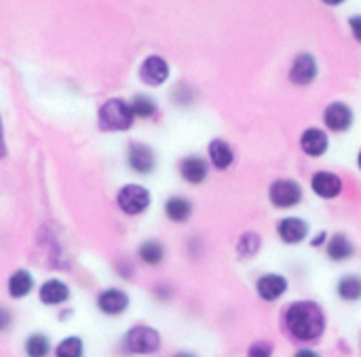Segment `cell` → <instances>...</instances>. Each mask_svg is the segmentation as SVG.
<instances>
[{
    "label": "cell",
    "mask_w": 361,
    "mask_h": 357,
    "mask_svg": "<svg viewBox=\"0 0 361 357\" xmlns=\"http://www.w3.org/2000/svg\"><path fill=\"white\" fill-rule=\"evenodd\" d=\"M38 296H40V303H42V305L55 307V305H61V303L68 301L70 290H68V286L61 284L59 279H49V282H44V284L40 286Z\"/></svg>",
    "instance_id": "ffe728a7"
},
{
    "label": "cell",
    "mask_w": 361,
    "mask_h": 357,
    "mask_svg": "<svg viewBox=\"0 0 361 357\" xmlns=\"http://www.w3.org/2000/svg\"><path fill=\"white\" fill-rule=\"evenodd\" d=\"M34 288V279L27 271H15L11 277H8V294L11 298H25Z\"/></svg>",
    "instance_id": "603a6c76"
},
{
    "label": "cell",
    "mask_w": 361,
    "mask_h": 357,
    "mask_svg": "<svg viewBox=\"0 0 361 357\" xmlns=\"http://www.w3.org/2000/svg\"><path fill=\"white\" fill-rule=\"evenodd\" d=\"M237 258L239 260H252L260 254L262 250V237L256 231H243L237 239Z\"/></svg>",
    "instance_id": "d6986e66"
},
{
    "label": "cell",
    "mask_w": 361,
    "mask_h": 357,
    "mask_svg": "<svg viewBox=\"0 0 361 357\" xmlns=\"http://www.w3.org/2000/svg\"><path fill=\"white\" fill-rule=\"evenodd\" d=\"M129 106H131L133 116H137V119H150V116L157 114V104L148 95H135Z\"/></svg>",
    "instance_id": "d4e9b609"
},
{
    "label": "cell",
    "mask_w": 361,
    "mask_h": 357,
    "mask_svg": "<svg viewBox=\"0 0 361 357\" xmlns=\"http://www.w3.org/2000/svg\"><path fill=\"white\" fill-rule=\"evenodd\" d=\"M82 353H85V345H82V341L78 337L63 339L55 349L57 357H82Z\"/></svg>",
    "instance_id": "484cf974"
},
{
    "label": "cell",
    "mask_w": 361,
    "mask_h": 357,
    "mask_svg": "<svg viewBox=\"0 0 361 357\" xmlns=\"http://www.w3.org/2000/svg\"><path fill=\"white\" fill-rule=\"evenodd\" d=\"M273 343L271 341H254L247 349V357H273Z\"/></svg>",
    "instance_id": "4316f807"
},
{
    "label": "cell",
    "mask_w": 361,
    "mask_h": 357,
    "mask_svg": "<svg viewBox=\"0 0 361 357\" xmlns=\"http://www.w3.org/2000/svg\"><path fill=\"white\" fill-rule=\"evenodd\" d=\"M173 357H197L195 353H188V351H180V353H176Z\"/></svg>",
    "instance_id": "836d02e7"
},
{
    "label": "cell",
    "mask_w": 361,
    "mask_h": 357,
    "mask_svg": "<svg viewBox=\"0 0 361 357\" xmlns=\"http://www.w3.org/2000/svg\"><path fill=\"white\" fill-rule=\"evenodd\" d=\"M353 108L345 102H332L324 108V125L332 133H347L353 127Z\"/></svg>",
    "instance_id": "8992f818"
},
{
    "label": "cell",
    "mask_w": 361,
    "mask_h": 357,
    "mask_svg": "<svg viewBox=\"0 0 361 357\" xmlns=\"http://www.w3.org/2000/svg\"><path fill=\"white\" fill-rule=\"evenodd\" d=\"M180 176L186 184L199 186L207 180L209 176V161L201 155H188L180 161Z\"/></svg>",
    "instance_id": "7c38bea8"
},
{
    "label": "cell",
    "mask_w": 361,
    "mask_h": 357,
    "mask_svg": "<svg viewBox=\"0 0 361 357\" xmlns=\"http://www.w3.org/2000/svg\"><path fill=\"white\" fill-rule=\"evenodd\" d=\"M116 201H118V207L127 216H140L150 205V193H148V188H144L140 184H127L121 188Z\"/></svg>",
    "instance_id": "5b68a950"
},
{
    "label": "cell",
    "mask_w": 361,
    "mask_h": 357,
    "mask_svg": "<svg viewBox=\"0 0 361 357\" xmlns=\"http://www.w3.org/2000/svg\"><path fill=\"white\" fill-rule=\"evenodd\" d=\"M192 212H195V205L188 197L184 195H173L167 199L165 203V216L176 222V224H184L192 218Z\"/></svg>",
    "instance_id": "ac0fdd59"
},
{
    "label": "cell",
    "mask_w": 361,
    "mask_h": 357,
    "mask_svg": "<svg viewBox=\"0 0 361 357\" xmlns=\"http://www.w3.org/2000/svg\"><path fill=\"white\" fill-rule=\"evenodd\" d=\"M324 250H326V256H328L332 262H347V260H351V258L355 256V252H357V248H355V243L351 241V237L345 235V233H341V231H338V233H332V235L328 237Z\"/></svg>",
    "instance_id": "5bb4252c"
},
{
    "label": "cell",
    "mask_w": 361,
    "mask_h": 357,
    "mask_svg": "<svg viewBox=\"0 0 361 357\" xmlns=\"http://www.w3.org/2000/svg\"><path fill=\"white\" fill-rule=\"evenodd\" d=\"M357 169H360V171H361V150H360V152H357Z\"/></svg>",
    "instance_id": "e575fe53"
},
{
    "label": "cell",
    "mask_w": 361,
    "mask_h": 357,
    "mask_svg": "<svg viewBox=\"0 0 361 357\" xmlns=\"http://www.w3.org/2000/svg\"><path fill=\"white\" fill-rule=\"evenodd\" d=\"M11 324H13V315H11V311H8L6 307H2V305H0V332H6V330L11 328Z\"/></svg>",
    "instance_id": "83f0119b"
},
{
    "label": "cell",
    "mask_w": 361,
    "mask_h": 357,
    "mask_svg": "<svg viewBox=\"0 0 361 357\" xmlns=\"http://www.w3.org/2000/svg\"><path fill=\"white\" fill-rule=\"evenodd\" d=\"M305 199V188L294 178H277L269 186V201L277 210L298 207Z\"/></svg>",
    "instance_id": "3957f363"
},
{
    "label": "cell",
    "mask_w": 361,
    "mask_h": 357,
    "mask_svg": "<svg viewBox=\"0 0 361 357\" xmlns=\"http://www.w3.org/2000/svg\"><path fill=\"white\" fill-rule=\"evenodd\" d=\"M336 294L345 303H357V301H361V275H357V273L343 275L338 279V284H336Z\"/></svg>",
    "instance_id": "44dd1931"
},
{
    "label": "cell",
    "mask_w": 361,
    "mask_h": 357,
    "mask_svg": "<svg viewBox=\"0 0 361 357\" xmlns=\"http://www.w3.org/2000/svg\"><path fill=\"white\" fill-rule=\"evenodd\" d=\"M319 74V66L317 59L311 53H298L290 66V83L298 85V87H309L311 83H315Z\"/></svg>",
    "instance_id": "ba28073f"
},
{
    "label": "cell",
    "mask_w": 361,
    "mask_h": 357,
    "mask_svg": "<svg viewBox=\"0 0 361 357\" xmlns=\"http://www.w3.org/2000/svg\"><path fill=\"white\" fill-rule=\"evenodd\" d=\"M97 309L104 313V315H123L127 309H129V296L127 292L118 290V288H108L104 292H99L97 296Z\"/></svg>",
    "instance_id": "e0dca14e"
},
{
    "label": "cell",
    "mask_w": 361,
    "mask_h": 357,
    "mask_svg": "<svg viewBox=\"0 0 361 357\" xmlns=\"http://www.w3.org/2000/svg\"><path fill=\"white\" fill-rule=\"evenodd\" d=\"M123 349L129 356H152L161 349V334L152 326H133L123 339Z\"/></svg>",
    "instance_id": "7a4b0ae2"
},
{
    "label": "cell",
    "mask_w": 361,
    "mask_h": 357,
    "mask_svg": "<svg viewBox=\"0 0 361 357\" xmlns=\"http://www.w3.org/2000/svg\"><path fill=\"white\" fill-rule=\"evenodd\" d=\"M137 256L144 265L148 267H159L165 260V246L157 239H148L140 246Z\"/></svg>",
    "instance_id": "7402d4cb"
},
{
    "label": "cell",
    "mask_w": 361,
    "mask_h": 357,
    "mask_svg": "<svg viewBox=\"0 0 361 357\" xmlns=\"http://www.w3.org/2000/svg\"><path fill=\"white\" fill-rule=\"evenodd\" d=\"M326 241H328V233H326V231H319V233H317V237H313V239H311V246H313V248H324V246H326Z\"/></svg>",
    "instance_id": "f546056e"
},
{
    "label": "cell",
    "mask_w": 361,
    "mask_h": 357,
    "mask_svg": "<svg viewBox=\"0 0 361 357\" xmlns=\"http://www.w3.org/2000/svg\"><path fill=\"white\" fill-rule=\"evenodd\" d=\"M349 28H351V34L355 36V40L361 42V15L349 17Z\"/></svg>",
    "instance_id": "f1b7e54d"
},
{
    "label": "cell",
    "mask_w": 361,
    "mask_h": 357,
    "mask_svg": "<svg viewBox=\"0 0 361 357\" xmlns=\"http://www.w3.org/2000/svg\"><path fill=\"white\" fill-rule=\"evenodd\" d=\"M140 78L150 87H161L169 78V63L159 55H150L140 66Z\"/></svg>",
    "instance_id": "2e32d148"
},
{
    "label": "cell",
    "mask_w": 361,
    "mask_h": 357,
    "mask_svg": "<svg viewBox=\"0 0 361 357\" xmlns=\"http://www.w3.org/2000/svg\"><path fill=\"white\" fill-rule=\"evenodd\" d=\"M207 157H209V165L218 171H226L235 165V148L222 140V138H214L209 144H207Z\"/></svg>",
    "instance_id": "9a60e30c"
},
{
    "label": "cell",
    "mask_w": 361,
    "mask_h": 357,
    "mask_svg": "<svg viewBox=\"0 0 361 357\" xmlns=\"http://www.w3.org/2000/svg\"><path fill=\"white\" fill-rule=\"evenodd\" d=\"M311 190L326 201L338 199L345 190V182L336 171L330 169H319L311 176Z\"/></svg>",
    "instance_id": "52a82bcc"
},
{
    "label": "cell",
    "mask_w": 361,
    "mask_h": 357,
    "mask_svg": "<svg viewBox=\"0 0 361 357\" xmlns=\"http://www.w3.org/2000/svg\"><path fill=\"white\" fill-rule=\"evenodd\" d=\"M23 347H25V356L27 357H47L51 351V341L44 334L36 332V334H30L25 339Z\"/></svg>",
    "instance_id": "cb8c5ba5"
},
{
    "label": "cell",
    "mask_w": 361,
    "mask_h": 357,
    "mask_svg": "<svg viewBox=\"0 0 361 357\" xmlns=\"http://www.w3.org/2000/svg\"><path fill=\"white\" fill-rule=\"evenodd\" d=\"M360 349H361V341H360Z\"/></svg>",
    "instance_id": "d590c367"
},
{
    "label": "cell",
    "mask_w": 361,
    "mask_h": 357,
    "mask_svg": "<svg viewBox=\"0 0 361 357\" xmlns=\"http://www.w3.org/2000/svg\"><path fill=\"white\" fill-rule=\"evenodd\" d=\"M6 150H4V133H2V123H0V157H4Z\"/></svg>",
    "instance_id": "1f68e13d"
},
{
    "label": "cell",
    "mask_w": 361,
    "mask_h": 357,
    "mask_svg": "<svg viewBox=\"0 0 361 357\" xmlns=\"http://www.w3.org/2000/svg\"><path fill=\"white\" fill-rule=\"evenodd\" d=\"M300 150L311 157V159H319L324 157L328 150H330V138H328V131L322 129V127H307L302 133H300Z\"/></svg>",
    "instance_id": "8fae6325"
},
{
    "label": "cell",
    "mask_w": 361,
    "mask_h": 357,
    "mask_svg": "<svg viewBox=\"0 0 361 357\" xmlns=\"http://www.w3.org/2000/svg\"><path fill=\"white\" fill-rule=\"evenodd\" d=\"M324 4H328V6H338V4H343L345 0H322Z\"/></svg>",
    "instance_id": "d6a6232c"
},
{
    "label": "cell",
    "mask_w": 361,
    "mask_h": 357,
    "mask_svg": "<svg viewBox=\"0 0 361 357\" xmlns=\"http://www.w3.org/2000/svg\"><path fill=\"white\" fill-rule=\"evenodd\" d=\"M131 106L123 99H108L99 108V127L104 131H125L133 125Z\"/></svg>",
    "instance_id": "277c9868"
},
{
    "label": "cell",
    "mask_w": 361,
    "mask_h": 357,
    "mask_svg": "<svg viewBox=\"0 0 361 357\" xmlns=\"http://www.w3.org/2000/svg\"><path fill=\"white\" fill-rule=\"evenodd\" d=\"M277 235L286 246H298L309 239L311 226L307 220H302L298 216H288L277 222Z\"/></svg>",
    "instance_id": "30bf717a"
},
{
    "label": "cell",
    "mask_w": 361,
    "mask_h": 357,
    "mask_svg": "<svg viewBox=\"0 0 361 357\" xmlns=\"http://www.w3.org/2000/svg\"><path fill=\"white\" fill-rule=\"evenodd\" d=\"M286 332L298 343L319 341L326 332V313L315 301H296L283 313Z\"/></svg>",
    "instance_id": "6da1fadb"
},
{
    "label": "cell",
    "mask_w": 361,
    "mask_h": 357,
    "mask_svg": "<svg viewBox=\"0 0 361 357\" xmlns=\"http://www.w3.org/2000/svg\"><path fill=\"white\" fill-rule=\"evenodd\" d=\"M294 357H322L315 349H309V347H305V349H298Z\"/></svg>",
    "instance_id": "4dcf8cb0"
},
{
    "label": "cell",
    "mask_w": 361,
    "mask_h": 357,
    "mask_svg": "<svg viewBox=\"0 0 361 357\" xmlns=\"http://www.w3.org/2000/svg\"><path fill=\"white\" fill-rule=\"evenodd\" d=\"M290 288V282L281 273H264L256 279V294L264 303H277Z\"/></svg>",
    "instance_id": "9c48e42d"
},
{
    "label": "cell",
    "mask_w": 361,
    "mask_h": 357,
    "mask_svg": "<svg viewBox=\"0 0 361 357\" xmlns=\"http://www.w3.org/2000/svg\"><path fill=\"white\" fill-rule=\"evenodd\" d=\"M127 159H129V167L140 174V176H148L154 171L157 167V157H154V150L142 142H133L129 144V152H127Z\"/></svg>",
    "instance_id": "4fadbf2b"
}]
</instances>
